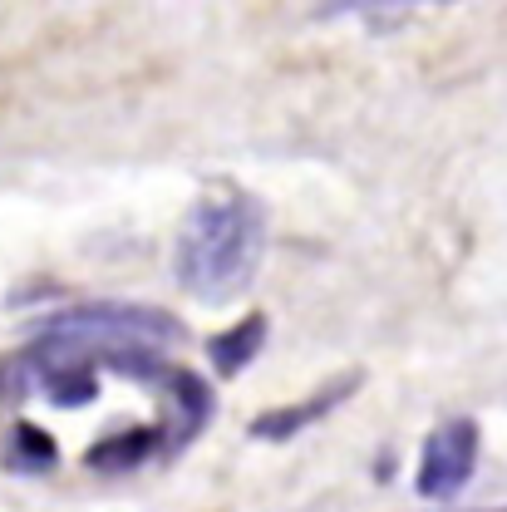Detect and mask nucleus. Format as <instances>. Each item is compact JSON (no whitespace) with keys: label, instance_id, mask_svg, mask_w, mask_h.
I'll return each mask as SVG.
<instances>
[{"label":"nucleus","instance_id":"obj_1","mask_svg":"<svg viewBox=\"0 0 507 512\" xmlns=\"http://www.w3.org/2000/svg\"><path fill=\"white\" fill-rule=\"evenodd\" d=\"M266 256V207L247 188H212L188 207L178 242H173V276L197 301H237L261 271Z\"/></svg>","mask_w":507,"mask_h":512},{"label":"nucleus","instance_id":"obj_2","mask_svg":"<svg viewBox=\"0 0 507 512\" xmlns=\"http://www.w3.org/2000/svg\"><path fill=\"white\" fill-rule=\"evenodd\" d=\"M40 330L84 340V345L99 355V370H104V360L119 355V350H163V345H178V340L188 335V325L173 316V311L133 306V301H84V306H64L55 316H45Z\"/></svg>","mask_w":507,"mask_h":512},{"label":"nucleus","instance_id":"obj_3","mask_svg":"<svg viewBox=\"0 0 507 512\" xmlns=\"http://www.w3.org/2000/svg\"><path fill=\"white\" fill-rule=\"evenodd\" d=\"M478 453H483V439H478V424L468 414H453L444 424L429 429V439L419 448V473H414V493L424 503H448L458 498L473 473H478Z\"/></svg>","mask_w":507,"mask_h":512},{"label":"nucleus","instance_id":"obj_4","mask_svg":"<svg viewBox=\"0 0 507 512\" xmlns=\"http://www.w3.org/2000/svg\"><path fill=\"white\" fill-rule=\"evenodd\" d=\"M148 389L168 404V419H163L158 429H163V444H168V458H173L178 448H188L192 439L212 424L217 394H212V384L202 380V375H192L183 365H163L158 380L148 384Z\"/></svg>","mask_w":507,"mask_h":512},{"label":"nucleus","instance_id":"obj_5","mask_svg":"<svg viewBox=\"0 0 507 512\" xmlns=\"http://www.w3.org/2000/svg\"><path fill=\"white\" fill-rule=\"evenodd\" d=\"M365 384L360 370H340L335 380H325L320 389H311L306 399H296V404H281V409H266V414H256L252 419V439L261 444H286V439H296V434H306L311 424L320 419H330L355 389Z\"/></svg>","mask_w":507,"mask_h":512},{"label":"nucleus","instance_id":"obj_6","mask_svg":"<svg viewBox=\"0 0 507 512\" xmlns=\"http://www.w3.org/2000/svg\"><path fill=\"white\" fill-rule=\"evenodd\" d=\"M266 330H271V320L261 316V311H252V316H242L237 325H227V330L207 335V360H212V370H217L222 380L242 375L256 355H261V345H266Z\"/></svg>","mask_w":507,"mask_h":512},{"label":"nucleus","instance_id":"obj_7","mask_svg":"<svg viewBox=\"0 0 507 512\" xmlns=\"http://www.w3.org/2000/svg\"><path fill=\"white\" fill-rule=\"evenodd\" d=\"M158 453H168L163 429L148 424V429H128V434H114V439H99V444L84 453V463L94 473H128V468H138V463H148Z\"/></svg>","mask_w":507,"mask_h":512},{"label":"nucleus","instance_id":"obj_8","mask_svg":"<svg viewBox=\"0 0 507 512\" xmlns=\"http://www.w3.org/2000/svg\"><path fill=\"white\" fill-rule=\"evenodd\" d=\"M60 463V444L40 429V424H30V419H20L15 429H10V444H5V468H15V473H50Z\"/></svg>","mask_w":507,"mask_h":512},{"label":"nucleus","instance_id":"obj_9","mask_svg":"<svg viewBox=\"0 0 507 512\" xmlns=\"http://www.w3.org/2000/svg\"><path fill=\"white\" fill-rule=\"evenodd\" d=\"M40 394L50 404H60V409H79V404H94L99 399V375L94 370H60V375L45 380Z\"/></svg>","mask_w":507,"mask_h":512}]
</instances>
